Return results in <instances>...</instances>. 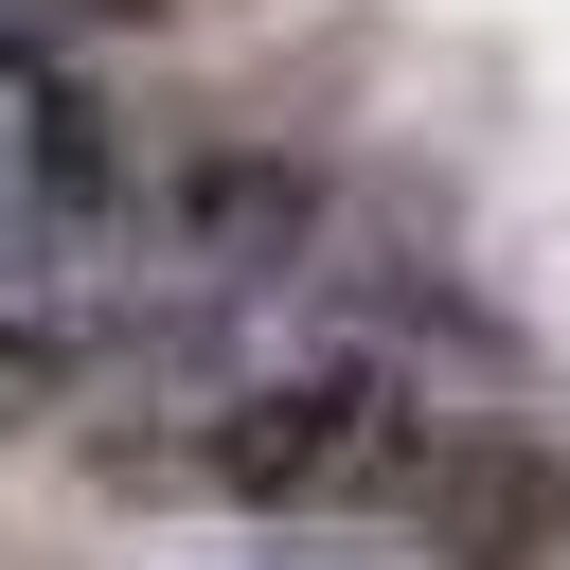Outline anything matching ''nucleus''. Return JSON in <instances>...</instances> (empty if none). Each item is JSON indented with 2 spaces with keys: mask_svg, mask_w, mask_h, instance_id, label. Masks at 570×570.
I'll return each instance as SVG.
<instances>
[{
  "mask_svg": "<svg viewBox=\"0 0 570 570\" xmlns=\"http://www.w3.org/2000/svg\"><path fill=\"white\" fill-rule=\"evenodd\" d=\"M392 534H428L445 570H552V552H570V463L517 445V428H445V463L410 481Z\"/></svg>",
  "mask_w": 570,
  "mask_h": 570,
  "instance_id": "obj_2",
  "label": "nucleus"
},
{
  "mask_svg": "<svg viewBox=\"0 0 570 570\" xmlns=\"http://www.w3.org/2000/svg\"><path fill=\"white\" fill-rule=\"evenodd\" d=\"M232 570H338V552H232Z\"/></svg>",
  "mask_w": 570,
  "mask_h": 570,
  "instance_id": "obj_3",
  "label": "nucleus"
},
{
  "mask_svg": "<svg viewBox=\"0 0 570 570\" xmlns=\"http://www.w3.org/2000/svg\"><path fill=\"white\" fill-rule=\"evenodd\" d=\"M445 428H463V410H428L410 374L303 356V374H249L232 410H196L178 481H214V499H249V517H410V481L445 463Z\"/></svg>",
  "mask_w": 570,
  "mask_h": 570,
  "instance_id": "obj_1",
  "label": "nucleus"
}]
</instances>
